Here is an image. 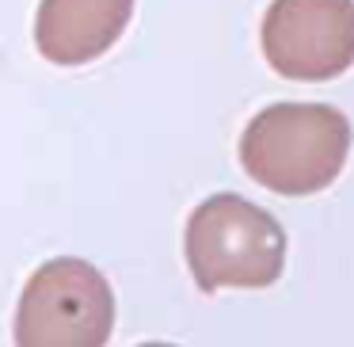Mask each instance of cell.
Returning a JSON list of instances; mask_svg holds the SVG:
<instances>
[{
	"instance_id": "cell-1",
	"label": "cell",
	"mask_w": 354,
	"mask_h": 347,
	"mask_svg": "<svg viewBox=\"0 0 354 347\" xmlns=\"http://www.w3.org/2000/svg\"><path fill=\"white\" fill-rule=\"evenodd\" d=\"M351 157V123L328 103H270L240 138L244 172L274 195H316L331 187Z\"/></svg>"
},
{
	"instance_id": "cell-2",
	"label": "cell",
	"mask_w": 354,
	"mask_h": 347,
	"mask_svg": "<svg viewBox=\"0 0 354 347\" xmlns=\"http://www.w3.org/2000/svg\"><path fill=\"white\" fill-rule=\"evenodd\" d=\"M183 252L198 290H263L282 278L286 233L270 210L225 191L194 206Z\"/></svg>"
},
{
	"instance_id": "cell-3",
	"label": "cell",
	"mask_w": 354,
	"mask_h": 347,
	"mask_svg": "<svg viewBox=\"0 0 354 347\" xmlns=\"http://www.w3.org/2000/svg\"><path fill=\"white\" fill-rule=\"evenodd\" d=\"M115 328L111 283L77 256H57L27 278L16 305V347H107Z\"/></svg>"
},
{
	"instance_id": "cell-4",
	"label": "cell",
	"mask_w": 354,
	"mask_h": 347,
	"mask_svg": "<svg viewBox=\"0 0 354 347\" xmlns=\"http://www.w3.org/2000/svg\"><path fill=\"white\" fill-rule=\"evenodd\" d=\"M263 57L286 80H335L354 65V0H270Z\"/></svg>"
},
{
	"instance_id": "cell-5",
	"label": "cell",
	"mask_w": 354,
	"mask_h": 347,
	"mask_svg": "<svg viewBox=\"0 0 354 347\" xmlns=\"http://www.w3.org/2000/svg\"><path fill=\"white\" fill-rule=\"evenodd\" d=\"M133 0H42L35 46L54 65H88L122 39Z\"/></svg>"
},
{
	"instance_id": "cell-6",
	"label": "cell",
	"mask_w": 354,
	"mask_h": 347,
	"mask_svg": "<svg viewBox=\"0 0 354 347\" xmlns=\"http://www.w3.org/2000/svg\"><path fill=\"white\" fill-rule=\"evenodd\" d=\"M141 347H176V344H141Z\"/></svg>"
}]
</instances>
